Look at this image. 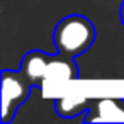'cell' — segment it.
I'll list each match as a JSON object with an SVG mask.
<instances>
[{"label": "cell", "mask_w": 124, "mask_h": 124, "mask_svg": "<svg viewBox=\"0 0 124 124\" xmlns=\"http://www.w3.org/2000/svg\"><path fill=\"white\" fill-rule=\"evenodd\" d=\"M48 63H49V60H48V56L44 53H38V51L31 53L22 61V73L29 80H32V82L44 80V75H46V70H48Z\"/></svg>", "instance_id": "cell-4"}, {"label": "cell", "mask_w": 124, "mask_h": 124, "mask_svg": "<svg viewBox=\"0 0 124 124\" xmlns=\"http://www.w3.org/2000/svg\"><path fill=\"white\" fill-rule=\"evenodd\" d=\"M77 77L75 65L68 58H54L49 60L48 70L43 82H68Z\"/></svg>", "instance_id": "cell-3"}, {"label": "cell", "mask_w": 124, "mask_h": 124, "mask_svg": "<svg viewBox=\"0 0 124 124\" xmlns=\"http://www.w3.org/2000/svg\"><path fill=\"white\" fill-rule=\"evenodd\" d=\"M97 112L99 116L88 117L87 121H124V109L112 99L99 100Z\"/></svg>", "instance_id": "cell-5"}, {"label": "cell", "mask_w": 124, "mask_h": 124, "mask_svg": "<svg viewBox=\"0 0 124 124\" xmlns=\"http://www.w3.org/2000/svg\"><path fill=\"white\" fill-rule=\"evenodd\" d=\"M121 21L124 24V2H122V7H121Z\"/></svg>", "instance_id": "cell-7"}, {"label": "cell", "mask_w": 124, "mask_h": 124, "mask_svg": "<svg viewBox=\"0 0 124 124\" xmlns=\"http://www.w3.org/2000/svg\"><path fill=\"white\" fill-rule=\"evenodd\" d=\"M54 44L65 56H75L90 48L95 38V29L83 16H68L54 29Z\"/></svg>", "instance_id": "cell-1"}, {"label": "cell", "mask_w": 124, "mask_h": 124, "mask_svg": "<svg viewBox=\"0 0 124 124\" xmlns=\"http://www.w3.org/2000/svg\"><path fill=\"white\" fill-rule=\"evenodd\" d=\"M87 105V99L80 97V95H71V97H61L56 100V110L58 114L65 116V117H73L77 114H80Z\"/></svg>", "instance_id": "cell-6"}, {"label": "cell", "mask_w": 124, "mask_h": 124, "mask_svg": "<svg viewBox=\"0 0 124 124\" xmlns=\"http://www.w3.org/2000/svg\"><path fill=\"white\" fill-rule=\"evenodd\" d=\"M27 92H29V87L17 73L4 71L2 75V119L5 122L9 121L10 114L17 109V105L24 102Z\"/></svg>", "instance_id": "cell-2"}]
</instances>
